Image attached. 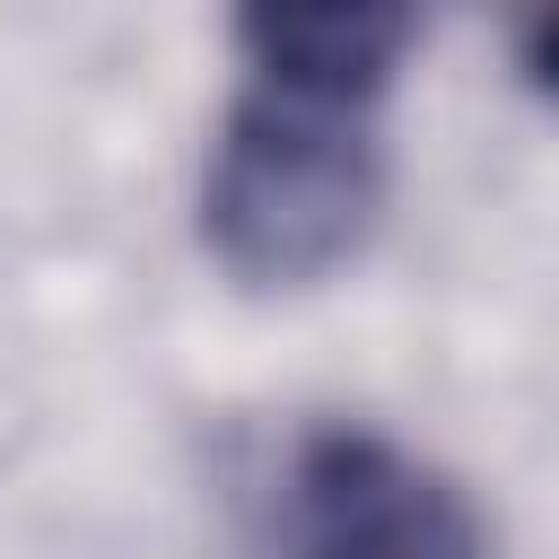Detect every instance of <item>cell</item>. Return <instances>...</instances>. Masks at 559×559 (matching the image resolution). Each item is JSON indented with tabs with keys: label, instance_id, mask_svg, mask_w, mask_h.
<instances>
[{
	"label": "cell",
	"instance_id": "6da1fadb",
	"mask_svg": "<svg viewBox=\"0 0 559 559\" xmlns=\"http://www.w3.org/2000/svg\"><path fill=\"white\" fill-rule=\"evenodd\" d=\"M376 201H384L376 96L253 70L201 175L210 253L253 288H297L358 253Z\"/></svg>",
	"mask_w": 559,
	"mask_h": 559
},
{
	"label": "cell",
	"instance_id": "7a4b0ae2",
	"mask_svg": "<svg viewBox=\"0 0 559 559\" xmlns=\"http://www.w3.org/2000/svg\"><path fill=\"white\" fill-rule=\"evenodd\" d=\"M288 559H489L480 507L376 428H314L288 463Z\"/></svg>",
	"mask_w": 559,
	"mask_h": 559
},
{
	"label": "cell",
	"instance_id": "3957f363",
	"mask_svg": "<svg viewBox=\"0 0 559 559\" xmlns=\"http://www.w3.org/2000/svg\"><path fill=\"white\" fill-rule=\"evenodd\" d=\"M236 44L253 70L280 79H323V87H384V70L411 44V9H245Z\"/></svg>",
	"mask_w": 559,
	"mask_h": 559
},
{
	"label": "cell",
	"instance_id": "277c9868",
	"mask_svg": "<svg viewBox=\"0 0 559 559\" xmlns=\"http://www.w3.org/2000/svg\"><path fill=\"white\" fill-rule=\"evenodd\" d=\"M524 70L559 96V17H533V26H524Z\"/></svg>",
	"mask_w": 559,
	"mask_h": 559
}]
</instances>
